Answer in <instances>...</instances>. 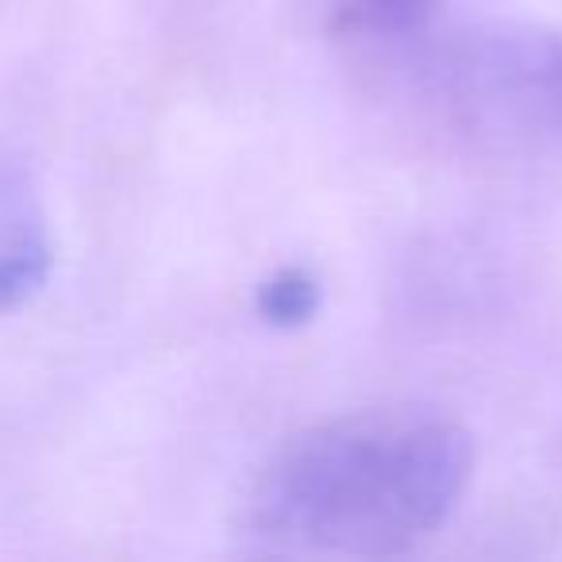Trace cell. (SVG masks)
<instances>
[{
	"mask_svg": "<svg viewBox=\"0 0 562 562\" xmlns=\"http://www.w3.org/2000/svg\"><path fill=\"white\" fill-rule=\"evenodd\" d=\"M55 266L47 212L35 186L0 166V308H20L47 285Z\"/></svg>",
	"mask_w": 562,
	"mask_h": 562,
	"instance_id": "3",
	"label": "cell"
},
{
	"mask_svg": "<svg viewBox=\"0 0 562 562\" xmlns=\"http://www.w3.org/2000/svg\"><path fill=\"white\" fill-rule=\"evenodd\" d=\"M255 308L270 328L293 331L305 328L321 313V281L305 266H278L270 278L258 285Z\"/></svg>",
	"mask_w": 562,
	"mask_h": 562,
	"instance_id": "4",
	"label": "cell"
},
{
	"mask_svg": "<svg viewBox=\"0 0 562 562\" xmlns=\"http://www.w3.org/2000/svg\"><path fill=\"white\" fill-rule=\"evenodd\" d=\"M336 24L359 35H405L428 20L431 0H331Z\"/></svg>",
	"mask_w": 562,
	"mask_h": 562,
	"instance_id": "5",
	"label": "cell"
},
{
	"mask_svg": "<svg viewBox=\"0 0 562 562\" xmlns=\"http://www.w3.org/2000/svg\"><path fill=\"white\" fill-rule=\"evenodd\" d=\"M470 467L467 428L428 408L336 416L273 451L250 493L247 531L281 554H405L451 520Z\"/></svg>",
	"mask_w": 562,
	"mask_h": 562,
	"instance_id": "1",
	"label": "cell"
},
{
	"mask_svg": "<svg viewBox=\"0 0 562 562\" xmlns=\"http://www.w3.org/2000/svg\"><path fill=\"white\" fill-rule=\"evenodd\" d=\"M443 81L485 132L562 155V32H474L447 55Z\"/></svg>",
	"mask_w": 562,
	"mask_h": 562,
	"instance_id": "2",
	"label": "cell"
}]
</instances>
